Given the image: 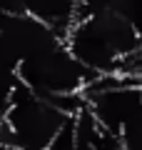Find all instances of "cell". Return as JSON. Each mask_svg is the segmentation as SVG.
I'll list each match as a JSON object with an SVG mask.
<instances>
[{
    "mask_svg": "<svg viewBox=\"0 0 142 150\" xmlns=\"http://www.w3.org/2000/svg\"><path fill=\"white\" fill-rule=\"evenodd\" d=\"M65 48L92 73H115L122 55L140 50V28L127 23L112 10H102L85 20L72 23L65 35Z\"/></svg>",
    "mask_w": 142,
    "mask_h": 150,
    "instance_id": "obj_1",
    "label": "cell"
},
{
    "mask_svg": "<svg viewBox=\"0 0 142 150\" xmlns=\"http://www.w3.org/2000/svg\"><path fill=\"white\" fill-rule=\"evenodd\" d=\"M65 118L70 115L37 98L25 83L18 80L8 110L0 120V145H8L13 150H47Z\"/></svg>",
    "mask_w": 142,
    "mask_h": 150,
    "instance_id": "obj_2",
    "label": "cell"
},
{
    "mask_svg": "<svg viewBox=\"0 0 142 150\" xmlns=\"http://www.w3.org/2000/svg\"><path fill=\"white\" fill-rule=\"evenodd\" d=\"M15 73H18V80L25 83L42 100L53 95H63V93H80L87 85L90 78L97 75L87 70L82 63H77L75 55L65 48L63 40L25 58L18 65Z\"/></svg>",
    "mask_w": 142,
    "mask_h": 150,
    "instance_id": "obj_3",
    "label": "cell"
},
{
    "mask_svg": "<svg viewBox=\"0 0 142 150\" xmlns=\"http://www.w3.org/2000/svg\"><path fill=\"white\" fill-rule=\"evenodd\" d=\"M85 98V105L92 112L97 125L110 133L120 135V130L132 120H142V90L140 85H117L107 90L90 93Z\"/></svg>",
    "mask_w": 142,
    "mask_h": 150,
    "instance_id": "obj_4",
    "label": "cell"
},
{
    "mask_svg": "<svg viewBox=\"0 0 142 150\" xmlns=\"http://www.w3.org/2000/svg\"><path fill=\"white\" fill-rule=\"evenodd\" d=\"M75 5L77 0H22L25 15L47 25L60 40H65L67 30L75 23Z\"/></svg>",
    "mask_w": 142,
    "mask_h": 150,
    "instance_id": "obj_5",
    "label": "cell"
},
{
    "mask_svg": "<svg viewBox=\"0 0 142 150\" xmlns=\"http://www.w3.org/2000/svg\"><path fill=\"white\" fill-rule=\"evenodd\" d=\"M47 150H75V130H72V115L65 118V123L58 128V133L53 135Z\"/></svg>",
    "mask_w": 142,
    "mask_h": 150,
    "instance_id": "obj_6",
    "label": "cell"
},
{
    "mask_svg": "<svg viewBox=\"0 0 142 150\" xmlns=\"http://www.w3.org/2000/svg\"><path fill=\"white\" fill-rule=\"evenodd\" d=\"M0 150H13V148H8V145H0Z\"/></svg>",
    "mask_w": 142,
    "mask_h": 150,
    "instance_id": "obj_7",
    "label": "cell"
}]
</instances>
